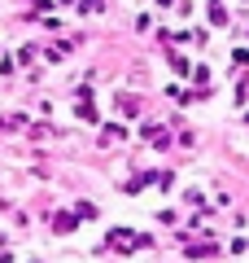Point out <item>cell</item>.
Wrapping results in <instances>:
<instances>
[{
  "label": "cell",
  "instance_id": "6da1fadb",
  "mask_svg": "<svg viewBox=\"0 0 249 263\" xmlns=\"http://www.w3.org/2000/svg\"><path fill=\"white\" fill-rule=\"evenodd\" d=\"M110 246L118 254H131V246H149V237H136L131 228H110Z\"/></svg>",
  "mask_w": 249,
  "mask_h": 263
},
{
  "label": "cell",
  "instance_id": "7a4b0ae2",
  "mask_svg": "<svg viewBox=\"0 0 249 263\" xmlns=\"http://www.w3.org/2000/svg\"><path fill=\"white\" fill-rule=\"evenodd\" d=\"M210 22H214V27H223V22H227V9H223L219 0H214V5H210Z\"/></svg>",
  "mask_w": 249,
  "mask_h": 263
},
{
  "label": "cell",
  "instance_id": "3957f363",
  "mask_svg": "<svg viewBox=\"0 0 249 263\" xmlns=\"http://www.w3.org/2000/svg\"><path fill=\"white\" fill-rule=\"evenodd\" d=\"M74 219H96V206H88V202H79V206H74Z\"/></svg>",
  "mask_w": 249,
  "mask_h": 263
},
{
  "label": "cell",
  "instance_id": "277c9868",
  "mask_svg": "<svg viewBox=\"0 0 249 263\" xmlns=\"http://www.w3.org/2000/svg\"><path fill=\"white\" fill-rule=\"evenodd\" d=\"M53 228H57V233H70V228H74V215H57Z\"/></svg>",
  "mask_w": 249,
  "mask_h": 263
},
{
  "label": "cell",
  "instance_id": "5b68a950",
  "mask_svg": "<svg viewBox=\"0 0 249 263\" xmlns=\"http://www.w3.org/2000/svg\"><path fill=\"white\" fill-rule=\"evenodd\" d=\"M79 119H83V123H96V110H92L88 101H83V105H79Z\"/></svg>",
  "mask_w": 249,
  "mask_h": 263
},
{
  "label": "cell",
  "instance_id": "8992f818",
  "mask_svg": "<svg viewBox=\"0 0 249 263\" xmlns=\"http://www.w3.org/2000/svg\"><path fill=\"white\" fill-rule=\"evenodd\" d=\"M232 57H236V66H249V48H236Z\"/></svg>",
  "mask_w": 249,
  "mask_h": 263
}]
</instances>
